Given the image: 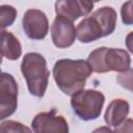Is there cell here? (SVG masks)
<instances>
[{
	"mask_svg": "<svg viewBox=\"0 0 133 133\" xmlns=\"http://www.w3.org/2000/svg\"><path fill=\"white\" fill-rule=\"evenodd\" d=\"M91 69L83 59H59L53 66V77L58 88L66 96H73L84 89Z\"/></svg>",
	"mask_w": 133,
	"mask_h": 133,
	"instance_id": "6da1fadb",
	"label": "cell"
},
{
	"mask_svg": "<svg viewBox=\"0 0 133 133\" xmlns=\"http://www.w3.org/2000/svg\"><path fill=\"white\" fill-rule=\"evenodd\" d=\"M117 16L111 6H103L84 18L76 28V37L83 44L110 35L116 26Z\"/></svg>",
	"mask_w": 133,
	"mask_h": 133,
	"instance_id": "7a4b0ae2",
	"label": "cell"
},
{
	"mask_svg": "<svg viewBox=\"0 0 133 133\" xmlns=\"http://www.w3.org/2000/svg\"><path fill=\"white\" fill-rule=\"evenodd\" d=\"M21 72L30 95L36 98L44 97L50 76L45 57L36 52L25 54L21 62Z\"/></svg>",
	"mask_w": 133,
	"mask_h": 133,
	"instance_id": "3957f363",
	"label": "cell"
},
{
	"mask_svg": "<svg viewBox=\"0 0 133 133\" xmlns=\"http://www.w3.org/2000/svg\"><path fill=\"white\" fill-rule=\"evenodd\" d=\"M86 61L95 73H125L131 69L130 54L124 49L100 47L89 53Z\"/></svg>",
	"mask_w": 133,
	"mask_h": 133,
	"instance_id": "277c9868",
	"label": "cell"
},
{
	"mask_svg": "<svg viewBox=\"0 0 133 133\" xmlns=\"http://www.w3.org/2000/svg\"><path fill=\"white\" fill-rule=\"evenodd\" d=\"M104 102V95L96 89H82L71 98L74 113L85 122L97 119L101 115Z\"/></svg>",
	"mask_w": 133,
	"mask_h": 133,
	"instance_id": "5b68a950",
	"label": "cell"
},
{
	"mask_svg": "<svg viewBox=\"0 0 133 133\" xmlns=\"http://www.w3.org/2000/svg\"><path fill=\"white\" fill-rule=\"evenodd\" d=\"M18 107V83L12 75L0 73V121L15 113Z\"/></svg>",
	"mask_w": 133,
	"mask_h": 133,
	"instance_id": "8992f818",
	"label": "cell"
},
{
	"mask_svg": "<svg viewBox=\"0 0 133 133\" xmlns=\"http://www.w3.org/2000/svg\"><path fill=\"white\" fill-rule=\"evenodd\" d=\"M23 30L30 39H44L49 30V21L46 14L39 9L30 8L22 19Z\"/></svg>",
	"mask_w": 133,
	"mask_h": 133,
	"instance_id": "52a82bcc",
	"label": "cell"
},
{
	"mask_svg": "<svg viewBox=\"0 0 133 133\" xmlns=\"http://www.w3.org/2000/svg\"><path fill=\"white\" fill-rule=\"evenodd\" d=\"M33 133H69L66 119L55 110L37 113L31 122Z\"/></svg>",
	"mask_w": 133,
	"mask_h": 133,
	"instance_id": "ba28073f",
	"label": "cell"
},
{
	"mask_svg": "<svg viewBox=\"0 0 133 133\" xmlns=\"http://www.w3.org/2000/svg\"><path fill=\"white\" fill-rule=\"evenodd\" d=\"M51 37L56 48L71 47L76 39V28L72 21L56 16L51 25Z\"/></svg>",
	"mask_w": 133,
	"mask_h": 133,
	"instance_id": "9c48e42d",
	"label": "cell"
},
{
	"mask_svg": "<svg viewBox=\"0 0 133 133\" xmlns=\"http://www.w3.org/2000/svg\"><path fill=\"white\" fill-rule=\"evenodd\" d=\"M94 7L90 1L82 0H59L55 2V12L70 21H76L80 17L87 16Z\"/></svg>",
	"mask_w": 133,
	"mask_h": 133,
	"instance_id": "30bf717a",
	"label": "cell"
},
{
	"mask_svg": "<svg viewBox=\"0 0 133 133\" xmlns=\"http://www.w3.org/2000/svg\"><path fill=\"white\" fill-rule=\"evenodd\" d=\"M130 110L129 103L124 99H114L106 108L104 121L108 126L116 127L121 125L128 116Z\"/></svg>",
	"mask_w": 133,
	"mask_h": 133,
	"instance_id": "8fae6325",
	"label": "cell"
},
{
	"mask_svg": "<svg viewBox=\"0 0 133 133\" xmlns=\"http://www.w3.org/2000/svg\"><path fill=\"white\" fill-rule=\"evenodd\" d=\"M0 52L9 60H17L22 55L20 41L8 31H3L0 35Z\"/></svg>",
	"mask_w": 133,
	"mask_h": 133,
	"instance_id": "7c38bea8",
	"label": "cell"
},
{
	"mask_svg": "<svg viewBox=\"0 0 133 133\" xmlns=\"http://www.w3.org/2000/svg\"><path fill=\"white\" fill-rule=\"evenodd\" d=\"M17 9L7 4L0 5V26L4 29L8 26H11L17 18Z\"/></svg>",
	"mask_w": 133,
	"mask_h": 133,
	"instance_id": "4fadbf2b",
	"label": "cell"
},
{
	"mask_svg": "<svg viewBox=\"0 0 133 133\" xmlns=\"http://www.w3.org/2000/svg\"><path fill=\"white\" fill-rule=\"evenodd\" d=\"M0 133H32V131L22 123L8 119L0 124Z\"/></svg>",
	"mask_w": 133,
	"mask_h": 133,
	"instance_id": "5bb4252c",
	"label": "cell"
},
{
	"mask_svg": "<svg viewBox=\"0 0 133 133\" xmlns=\"http://www.w3.org/2000/svg\"><path fill=\"white\" fill-rule=\"evenodd\" d=\"M132 1H128L123 4L121 14H122V21L125 25H132L133 23V15H132Z\"/></svg>",
	"mask_w": 133,
	"mask_h": 133,
	"instance_id": "9a60e30c",
	"label": "cell"
},
{
	"mask_svg": "<svg viewBox=\"0 0 133 133\" xmlns=\"http://www.w3.org/2000/svg\"><path fill=\"white\" fill-rule=\"evenodd\" d=\"M114 133H133V121L132 118H126L121 125L116 126Z\"/></svg>",
	"mask_w": 133,
	"mask_h": 133,
	"instance_id": "2e32d148",
	"label": "cell"
},
{
	"mask_svg": "<svg viewBox=\"0 0 133 133\" xmlns=\"http://www.w3.org/2000/svg\"><path fill=\"white\" fill-rule=\"evenodd\" d=\"M91 133H114L108 126H102V127H99L97 129H95Z\"/></svg>",
	"mask_w": 133,
	"mask_h": 133,
	"instance_id": "e0dca14e",
	"label": "cell"
},
{
	"mask_svg": "<svg viewBox=\"0 0 133 133\" xmlns=\"http://www.w3.org/2000/svg\"><path fill=\"white\" fill-rule=\"evenodd\" d=\"M3 31H5V30H4V29H3V28H2L1 26H0V35H1L2 33H3Z\"/></svg>",
	"mask_w": 133,
	"mask_h": 133,
	"instance_id": "ac0fdd59",
	"label": "cell"
},
{
	"mask_svg": "<svg viewBox=\"0 0 133 133\" xmlns=\"http://www.w3.org/2000/svg\"><path fill=\"white\" fill-rule=\"evenodd\" d=\"M2 54H1V52H0V64H1V62H2Z\"/></svg>",
	"mask_w": 133,
	"mask_h": 133,
	"instance_id": "d6986e66",
	"label": "cell"
},
{
	"mask_svg": "<svg viewBox=\"0 0 133 133\" xmlns=\"http://www.w3.org/2000/svg\"><path fill=\"white\" fill-rule=\"evenodd\" d=\"M0 73H1V70H0Z\"/></svg>",
	"mask_w": 133,
	"mask_h": 133,
	"instance_id": "ffe728a7",
	"label": "cell"
}]
</instances>
